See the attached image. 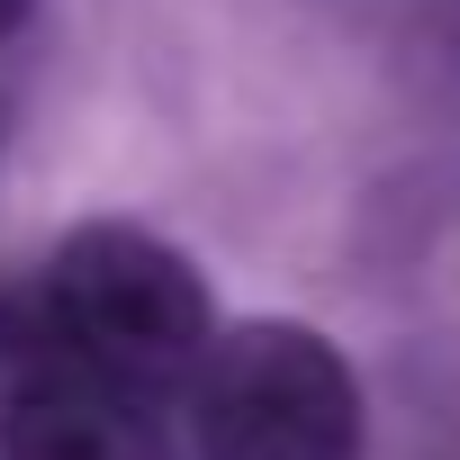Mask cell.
Wrapping results in <instances>:
<instances>
[{"instance_id":"1","label":"cell","mask_w":460,"mask_h":460,"mask_svg":"<svg viewBox=\"0 0 460 460\" xmlns=\"http://www.w3.org/2000/svg\"><path fill=\"white\" fill-rule=\"evenodd\" d=\"M217 316H208V280L190 271L181 244H163L154 226L127 217H91L46 253L37 280V352L118 379L136 397H172L190 388L199 352H208Z\"/></svg>"},{"instance_id":"2","label":"cell","mask_w":460,"mask_h":460,"mask_svg":"<svg viewBox=\"0 0 460 460\" xmlns=\"http://www.w3.org/2000/svg\"><path fill=\"white\" fill-rule=\"evenodd\" d=\"M181 397L199 460H361V379L298 316L208 334Z\"/></svg>"},{"instance_id":"3","label":"cell","mask_w":460,"mask_h":460,"mask_svg":"<svg viewBox=\"0 0 460 460\" xmlns=\"http://www.w3.org/2000/svg\"><path fill=\"white\" fill-rule=\"evenodd\" d=\"M0 460H172V424L163 397L28 352L19 379L0 388Z\"/></svg>"},{"instance_id":"4","label":"cell","mask_w":460,"mask_h":460,"mask_svg":"<svg viewBox=\"0 0 460 460\" xmlns=\"http://www.w3.org/2000/svg\"><path fill=\"white\" fill-rule=\"evenodd\" d=\"M28 10H37V0H0V37H10V28H19Z\"/></svg>"}]
</instances>
